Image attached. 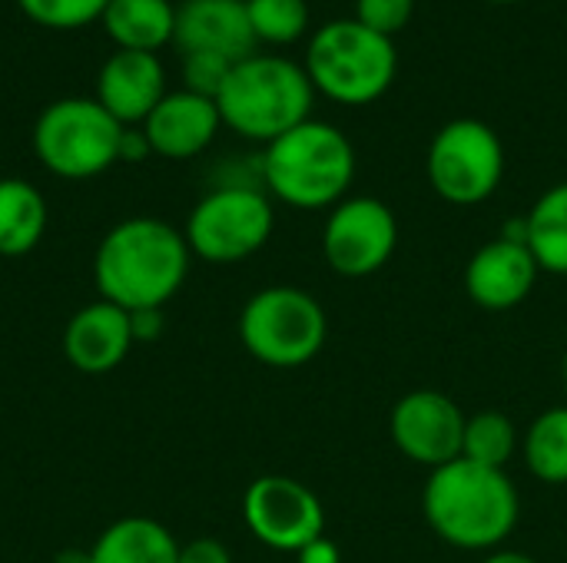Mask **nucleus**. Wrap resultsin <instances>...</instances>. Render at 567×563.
I'll return each mask as SVG.
<instances>
[{
    "instance_id": "obj_1",
    "label": "nucleus",
    "mask_w": 567,
    "mask_h": 563,
    "mask_svg": "<svg viewBox=\"0 0 567 563\" xmlns=\"http://www.w3.org/2000/svg\"><path fill=\"white\" fill-rule=\"evenodd\" d=\"M186 236L153 216L116 222L93 256V282L100 299L136 312L163 309L189 275Z\"/></svg>"
},
{
    "instance_id": "obj_2",
    "label": "nucleus",
    "mask_w": 567,
    "mask_h": 563,
    "mask_svg": "<svg viewBox=\"0 0 567 563\" xmlns=\"http://www.w3.org/2000/svg\"><path fill=\"white\" fill-rule=\"evenodd\" d=\"M422 511L439 541L492 554L515 534L522 501L508 471L458 458L429 475Z\"/></svg>"
},
{
    "instance_id": "obj_3",
    "label": "nucleus",
    "mask_w": 567,
    "mask_h": 563,
    "mask_svg": "<svg viewBox=\"0 0 567 563\" xmlns=\"http://www.w3.org/2000/svg\"><path fill=\"white\" fill-rule=\"evenodd\" d=\"M352 139L322 119H306L262 149L259 176L272 199L292 209H332L355 183Z\"/></svg>"
},
{
    "instance_id": "obj_4",
    "label": "nucleus",
    "mask_w": 567,
    "mask_h": 563,
    "mask_svg": "<svg viewBox=\"0 0 567 563\" xmlns=\"http://www.w3.org/2000/svg\"><path fill=\"white\" fill-rule=\"evenodd\" d=\"M312 103L316 90L306 66L276 53H252L233 63L216 96L223 126L262 146L312 119Z\"/></svg>"
},
{
    "instance_id": "obj_5",
    "label": "nucleus",
    "mask_w": 567,
    "mask_h": 563,
    "mask_svg": "<svg viewBox=\"0 0 567 563\" xmlns=\"http://www.w3.org/2000/svg\"><path fill=\"white\" fill-rule=\"evenodd\" d=\"M302 66L316 93L339 106H369L395 83L399 50L392 37L362 27L355 17H342L312 33Z\"/></svg>"
},
{
    "instance_id": "obj_6",
    "label": "nucleus",
    "mask_w": 567,
    "mask_h": 563,
    "mask_svg": "<svg viewBox=\"0 0 567 563\" xmlns=\"http://www.w3.org/2000/svg\"><path fill=\"white\" fill-rule=\"evenodd\" d=\"M329 338L322 302L299 285L259 289L239 312L243 348L269 368L309 365Z\"/></svg>"
},
{
    "instance_id": "obj_7",
    "label": "nucleus",
    "mask_w": 567,
    "mask_h": 563,
    "mask_svg": "<svg viewBox=\"0 0 567 563\" xmlns=\"http://www.w3.org/2000/svg\"><path fill=\"white\" fill-rule=\"evenodd\" d=\"M123 129L93 96H63L37 116L33 153L60 179H93L120 163Z\"/></svg>"
},
{
    "instance_id": "obj_8",
    "label": "nucleus",
    "mask_w": 567,
    "mask_h": 563,
    "mask_svg": "<svg viewBox=\"0 0 567 563\" xmlns=\"http://www.w3.org/2000/svg\"><path fill=\"white\" fill-rule=\"evenodd\" d=\"M276 229L269 192L249 183H233L206 192L186 219V246L203 262L229 265L256 256Z\"/></svg>"
},
{
    "instance_id": "obj_9",
    "label": "nucleus",
    "mask_w": 567,
    "mask_h": 563,
    "mask_svg": "<svg viewBox=\"0 0 567 563\" xmlns=\"http://www.w3.org/2000/svg\"><path fill=\"white\" fill-rule=\"evenodd\" d=\"M425 176L439 199L478 206L492 199L505 179V146L488 123L475 116L452 119L429 143Z\"/></svg>"
},
{
    "instance_id": "obj_10",
    "label": "nucleus",
    "mask_w": 567,
    "mask_h": 563,
    "mask_svg": "<svg viewBox=\"0 0 567 563\" xmlns=\"http://www.w3.org/2000/svg\"><path fill=\"white\" fill-rule=\"evenodd\" d=\"M399 246V219L375 196H346L322 226V256L342 279H369L389 265Z\"/></svg>"
},
{
    "instance_id": "obj_11",
    "label": "nucleus",
    "mask_w": 567,
    "mask_h": 563,
    "mask_svg": "<svg viewBox=\"0 0 567 563\" xmlns=\"http://www.w3.org/2000/svg\"><path fill=\"white\" fill-rule=\"evenodd\" d=\"M243 521L249 534L282 554H299L326 534V508L312 488L286 475H262L243 494Z\"/></svg>"
},
{
    "instance_id": "obj_12",
    "label": "nucleus",
    "mask_w": 567,
    "mask_h": 563,
    "mask_svg": "<svg viewBox=\"0 0 567 563\" xmlns=\"http://www.w3.org/2000/svg\"><path fill=\"white\" fill-rule=\"evenodd\" d=\"M465 421L468 415L458 408L455 398L435 388H419L395 402L389 431H392L399 455L435 471L462 458Z\"/></svg>"
},
{
    "instance_id": "obj_13",
    "label": "nucleus",
    "mask_w": 567,
    "mask_h": 563,
    "mask_svg": "<svg viewBox=\"0 0 567 563\" xmlns=\"http://www.w3.org/2000/svg\"><path fill=\"white\" fill-rule=\"evenodd\" d=\"M538 275L542 269L532 249L498 236L468 259L465 292L485 312H508L535 292Z\"/></svg>"
},
{
    "instance_id": "obj_14",
    "label": "nucleus",
    "mask_w": 567,
    "mask_h": 563,
    "mask_svg": "<svg viewBox=\"0 0 567 563\" xmlns=\"http://www.w3.org/2000/svg\"><path fill=\"white\" fill-rule=\"evenodd\" d=\"M140 129L146 133L150 149L156 156L193 159L203 149H209V143L223 129V116L216 100L189 90H176L156 103V110L140 123Z\"/></svg>"
},
{
    "instance_id": "obj_15",
    "label": "nucleus",
    "mask_w": 567,
    "mask_h": 563,
    "mask_svg": "<svg viewBox=\"0 0 567 563\" xmlns=\"http://www.w3.org/2000/svg\"><path fill=\"white\" fill-rule=\"evenodd\" d=\"M173 43L179 53H219L233 63L252 56L256 33L246 0H183L176 7Z\"/></svg>"
},
{
    "instance_id": "obj_16",
    "label": "nucleus",
    "mask_w": 567,
    "mask_h": 563,
    "mask_svg": "<svg viewBox=\"0 0 567 563\" xmlns=\"http://www.w3.org/2000/svg\"><path fill=\"white\" fill-rule=\"evenodd\" d=\"M166 96V73L156 53L116 50L96 73L93 100L123 126H140Z\"/></svg>"
},
{
    "instance_id": "obj_17",
    "label": "nucleus",
    "mask_w": 567,
    "mask_h": 563,
    "mask_svg": "<svg viewBox=\"0 0 567 563\" xmlns=\"http://www.w3.org/2000/svg\"><path fill=\"white\" fill-rule=\"evenodd\" d=\"M133 345L130 312L106 299L83 305L63 329V355L83 375H106L120 368Z\"/></svg>"
},
{
    "instance_id": "obj_18",
    "label": "nucleus",
    "mask_w": 567,
    "mask_h": 563,
    "mask_svg": "<svg viewBox=\"0 0 567 563\" xmlns=\"http://www.w3.org/2000/svg\"><path fill=\"white\" fill-rule=\"evenodd\" d=\"M100 20L116 50L133 53H156L176 33V7L169 0H110Z\"/></svg>"
},
{
    "instance_id": "obj_19",
    "label": "nucleus",
    "mask_w": 567,
    "mask_h": 563,
    "mask_svg": "<svg viewBox=\"0 0 567 563\" xmlns=\"http://www.w3.org/2000/svg\"><path fill=\"white\" fill-rule=\"evenodd\" d=\"M90 563H179V541L153 518H123L96 538Z\"/></svg>"
},
{
    "instance_id": "obj_20",
    "label": "nucleus",
    "mask_w": 567,
    "mask_h": 563,
    "mask_svg": "<svg viewBox=\"0 0 567 563\" xmlns=\"http://www.w3.org/2000/svg\"><path fill=\"white\" fill-rule=\"evenodd\" d=\"M50 212L43 192L17 176L0 179V256L17 259L40 246Z\"/></svg>"
},
{
    "instance_id": "obj_21",
    "label": "nucleus",
    "mask_w": 567,
    "mask_h": 563,
    "mask_svg": "<svg viewBox=\"0 0 567 563\" xmlns=\"http://www.w3.org/2000/svg\"><path fill=\"white\" fill-rule=\"evenodd\" d=\"M525 219L528 249L538 269L548 275H567V183L545 189L525 212Z\"/></svg>"
},
{
    "instance_id": "obj_22",
    "label": "nucleus",
    "mask_w": 567,
    "mask_h": 563,
    "mask_svg": "<svg viewBox=\"0 0 567 563\" xmlns=\"http://www.w3.org/2000/svg\"><path fill=\"white\" fill-rule=\"evenodd\" d=\"M522 455L528 471L551 488L567 484V405L542 411L525 438H522Z\"/></svg>"
},
{
    "instance_id": "obj_23",
    "label": "nucleus",
    "mask_w": 567,
    "mask_h": 563,
    "mask_svg": "<svg viewBox=\"0 0 567 563\" xmlns=\"http://www.w3.org/2000/svg\"><path fill=\"white\" fill-rule=\"evenodd\" d=\"M522 438L518 428L508 415L502 411H478L465 421V441H462V458L485 465V468H498L505 471L508 461L515 458Z\"/></svg>"
},
{
    "instance_id": "obj_24",
    "label": "nucleus",
    "mask_w": 567,
    "mask_h": 563,
    "mask_svg": "<svg viewBox=\"0 0 567 563\" xmlns=\"http://www.w3.org/2000/svg\"><path fill=\"white\" fill-rule=\"evenodd\" d=\"M249 27L256 33V43H276L289 46L302 40L309 30V3L306 0H246Z\"/></svg>"
},
{
    "instance_id": "obj_25",
    "label": "nucleus",
    "mask_w": 567,
    "mask_h": 563,
    "mask_svg": "<svg viewBox=\"0 0 567 563\" xmlns=\"http://www.w3.org/2000/svg\"><path fill=\"white\" fill-rule=\"evenodd\" d=\"M23 17L47 30H76L103 17L110 0H17Z\"/></svg>"
},
{
    "instance_id": "obj_26",
    "label": "nucleus",
    "mask_w": 567,
    "mask_h": 563,
    "mask_svg": "<svg viewBox=\"0 0 567 563\" xmlns=\"http://www.w3.org/2000/svg\"><path fill=\"white\" fill-rule=\"evenodd\" d=\"M229 70H233V60L219 53H183V83H186L183 90L216 100Z\"/></svg>"
},
{
    "instance_id": "obj_27",
    "label": "nucleus",
    "mask_w": 567,
    "mask_h": 563,
    "mask_svg": "<svg viewBox=\"0 0 567 563\" xmlns=\"http://www.w3.org/2000/svg\"><path fill=\"white\" fill-rule=\"evenodd\" d=\"M415 17V0H355V20L382 37H395Z\"/></svg>"
},
{
    "instance_id": "obj_28",
    "label": "nucleus",
    "mask_w": 567,
    "mask_h": 563,
    "mask_svg": "<svg viewBox=\"0 0 567 563\" xmlns=\"http://www.w3.org/2000/svg\"><path fill=\"white\" fill-rule=\"evenodd\" d=\"M179 563H233V554L216 538H196L189 544H179Z\"/></svg>"
},
{
    "instance_id": "obj_29",
    "label": "nucleus",
    "mask_w": 567,
    "mask_h": 563,
    "mask_svg": "<svg viewBox=\"0 0 567 563\" xmlns=\"http://www.w3.org/2000/svg\"><path fill=\"white\" fill-rule=\"evenodd\" d=\"M133 342H153L163 335V309H136L130 312Z\"/></svg>"
},
{
    "instance_id": "obj_30",
    "label": "nucleus",
    "mask_w": 567,
    "mask_h": 563,
    "mask_svg": "<svg viewBox=\"0 0 567 563\" xmlns=\"http://www.w3.org/2000/svg\"><path fill=\"white\" fill-rule=\"evenodd\" d=\"M146 156H153L146 133L140 126H126L120 139V163H143Z\"/></svg>"
},
{
    "instance_id": "obj_31",
    "label": "nucleus",
    "mask_w": 567,
    "mask_h": 563,
    "mask_svg": "<svg viewBox=\"0 0 567 563\" xmlns=\"http://www.w3.org/2000/svg\"><path fill=\"white\" fill-rule=\"evenodd\" d=\"M296 563H342V554H339V548L322 534V538H316L312 544H306V548L296 554Z\"/></svg>"
},
{
    "instance_id": "obj_32",
    "label": "nucleus",
    "mask_w": 567,
    "mask_h": 563,
    "mask_svg": "<svg viewBox=\"0 0 567 563\" xmlns=\"http://www.w3.org/2000/svg\"><path fill=\"white\" fill-rule=\"evenodd\" d=\"M482 563H538L535 557L522 554V551H492Z\"/></svg>"
},
{
    "instance_id": "obj_33",
    "label": "nucleus",
    "mask_w": 567,
    "mask_h": 563,
    "mask_svg": "<svg viewBox=\"0 0 567 563\" xmlns=\"http://www.w3.org/2000/svg\"><path fill=\"white\" fill-rule=\"evenodd\" d=\"M53 563H90V551H60Z\"/></svg>"
},
{
    "instance_id": "obj_34",
    "label": "nucleus",
    "mask_w": 567,
    "mask_h": 563,
    "mask_svg": "<svg viewBox=\"0 0 567 563\" xmlns=\"http://www.w3.org/2000/svg\"><path fill=\"white\" fill-rule=\"evenodd\" d=\"M485 3H498V7H508V3H525V0H485Z\"/></svg>"
},
{
    "instance_id": "obj_35",
    "label": "nucleus",
    "mask_w": 567,
    "mask_h": 563,
    "mask_svg": "<svg viewBox=\"0 0 567 563\" xmlns=\"http://www.w3.org/2000/svg\"><path fill=\"white\" fill-rule=\"evenodd\" d=\"M561 382H565V392H567V352H565V362H561Z\"/></svg>"
}]
</instances>
